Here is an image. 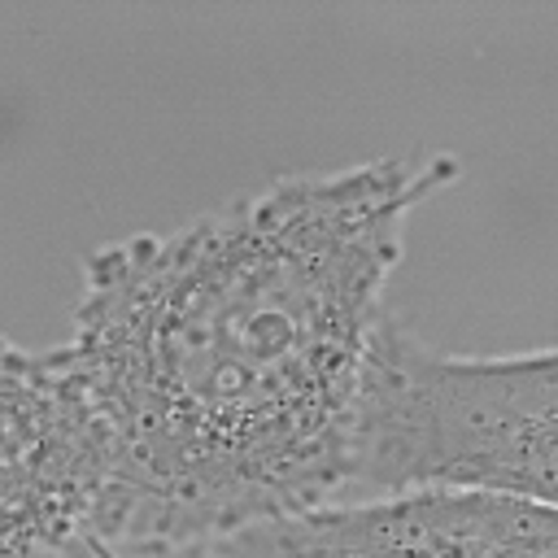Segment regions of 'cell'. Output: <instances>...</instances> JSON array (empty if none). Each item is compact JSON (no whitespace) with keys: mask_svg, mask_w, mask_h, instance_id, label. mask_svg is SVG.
Segmentation results:
<instances>
[{"mask_svg":"<svg viewBox=\"0 0 558 558\" xmlns=\"http://www.w3.org/2000/svg\"><path fill=\"white\" fill-rule=\"evenodd\" d=\"M453 153L292 170L83 262L52 344L105 449V545H214L340 501L410 218Z\"/></svg>","mask_w":558,"mask_h":558,"instance_id":"cell-1","label":"cell"},{"mask_svg":"<svg viewBox=\"0 0 558 558\" xmlns=\"http://www.w3.org/2000/svg\"><path fill=\"white\" fill-rule=\"evenodd\" d=\"M506 493L558 501V353H453L384 318L349 432L344 493Z\"/></svg>","mask_w":558,"mask_h":558,"instance_id":"cell-2","label":"cell"},{"mask_svg":"<svg viewBox=\"0 0 558 558\" xmlns=\"http://www.w3.org/2000/svg\"><path fill=\"white\" fill-rule=\"evenodd\" d=\"M100 519L105 449L78 388L52 349L0 336V558H61Z\"/></svg>","mask_w":558,"mask_h":558,"instance_id":"cell-3","label":"cell"},{"mask_svg":"<svg viewBox=\"0 0 558 558\" xmlns=\"http://www.w3.org/2000/svg\"><path fill=\"white\" fill-rule=\"evenodd\" d=\"M214 558H558V506L506 493H397L266 519Z\"/></svg>","mask_w":558,"mask_h":558,"instance_id":"cell-4","label":"cell"},{"mask_svg":"<svg viewBox=\"0 0 558 558\" xmlns=\"http://www.w3.org/2000/svg\"><path fill=\"white\" fill-rule=\"evenodd\" d=\"M61 558H214L209 545H170V549H131V545H105V541H78Z\"/></svg>","mask_w":558,"mask_h":558,"instance_id":"cell-5","label":"cell"}]
</instances>
